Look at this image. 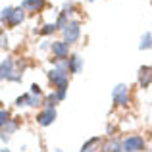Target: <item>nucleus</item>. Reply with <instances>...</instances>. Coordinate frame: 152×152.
<instances>
[{
  "mask_svg": "<svg viewBox=\"0 0 152 152\" xmlns=\"http://www.w3.org/2000/svg\"><path fill=\"white\" fill-rule=\"evenodd\" d=\"M0 77L4 81H14V83H19L21 81V73L15 69V64L12 58H4L2 60V66H0Z\"/></svg>",
  "mask_w": 152,
  "mask_h": 152,
  "instance_id": "f257e3e1",
  "label": "nucleus"
},
{
  "mask_svg": "<svg viewBox=\"0 0 152 152\" xmlns=\"http://www.w3.org/2000/svg\"><path fill=\"white\" fill-rule=\"evenodd\" d=\"M48 81L58 89H67L69 87V73L67 69H62V67H52L48 71Z\"/></svg>",
  "mask_w": 152,
  "mask_h": 152,
  "instance_id": "f03ea898",
  "label": "nucleus"
},
{
  "mask_svg": "<svg viewBox=\"0 0 152 152\" xmlns=\"http://www.w3.org/2000/svg\"><path fill=\"white\" fill-rule=\"evenodd\" d=\"M129 98H131V93H129V87L125 83H118L112 91V102L114 106H129Z\"/></svg>",
  "mask_w": 152,
  "mask_h": 152,
  "instance_id": "7ed1b4c3",
  "label": "nucleus"
},
{
  "mask_svg": "<svg viewBox=\"0 0 152 152\" xmlns=\"http://www.w3.org/2000/svg\"><path fill=\"white\" fill-rule=\"evenodd\" d=\"M123 150L125 152H146V141L141 135H129L123 139Z\"/></svg>",
  "mask_w": 152,
  "mask_h": 152,
  "instance_id": "20e7f679",
  "label": "nucleus"
},
{
  "mask_svg": "<svg viewBox=\"0 0 152 152\" xmlns=\"http://www.w3.org/2000/svg\"><path fill=\"white\" fill-rule=\"evenodd\" d=\"M62 33H64V41H66L67 45H75V42L79 41V37H81V23L71 19L62 29Z\"/></svg>",
  "mask_w": 152,
  "mask_h": 152,
  "instance_id": "39448f33",
  "label": "nucleus"
},
{
  "mask_svg": "<svg viewBox=\"0 0 152 152\" xmlns=\"http://www.w3.org/2000/svg\"><path fill=\"white\" fill-rule=\"evenodd\" d=\"M50 52L54 56V60H67V56H69V45L66 41H54L50 45Z\"/></svg>",
  "mask_w": 152,
  "mask_h": 152,
  "instance_id": "423d86ee",
  "label": "nucleus"
},
{
  "mask_svg": "<svg viewBox=\"0 0 152 152\" xmlns=\"http://www.w3.org/2000/svg\"><path fill=\"white\" fill-rule=\"evenodd\" d=\"M56 115H58L56 114V108H45L42 112L37 114V123L41 127H48L56 121Z\"/></svg>",
  "mask_w": 152,
  "mask_h": 152,
  "instance_id": "0eeeda50",
  "label": "nucleus"
},
{
  "mask_svg": "<svg viewBox=\"0 0 152 152\" xmlns=\"http://www.w3.org/2000/svg\"><path fill=\"white\" fill-rule=\"evenodd\" d=\"M100 152H123V141L118 137H108L100 145Z\"/></svg>",
  "mask_w": 152,
  "mask_h": 152,
  "instance_id": "6e6552de",
  "label": "nucleus"
},
{
  "mask_svg": "<svg viewBox=\"0 0 152 152\" xmlns=\"http://www.w3.org/2000/svg\"><path fill=\"white\" fill-rule=\"evenodd\" d=\"M137 83L142 87V89L150 87V83H152V66H141V67H139Z\"/></svg>",
  "mask_w": 152,
  "mask_h": 152,
  "instance_id": "1a4fd4ad",
  "label": "nucleus"
},
{
  "mask_svg": "<svg viewBox=\"0 0 152 152\" xmlns=\"http://www.w3.org/2000/svg\"><path fill=\"white\" fill-rule=\"evenodd\" d=\"M67 69H69V73H81L83 69V56L79 54H71L69 58H67Z\"/></svg>",
  "mask_w": 152,
  "mask_h": 152,
  "instance_id": "9d476101",
  "label": "nucleus"
},
{
  "mask_svg": "<svg viewBox=\"0 0 152 152\" xmlns=\"http://www.w3.org/2000/svg\"><path fill=\"white\" fill-rule=\"evenodd\" d=\"M23 19H25V10H23L21 6H19V8H14V12H12L10 19L6 21V25L8 27H18Z\"/></svg>",
  "mask_w": 152,
  "mask_h": 152,
  "instance_id": "9b49d317",
  "label": "nucleus"
},
{
  "mask_svg": "<svg viewBox=\"0 0 152 152\" xmlns=\"http://www.w3.org/2000/svg\"><path fill=\"white\" fill-rule=\"evenodd\" d=\"M21 8L25 12H41L45 8V0H23Z\"/></svg>",
  "mask_w": 152,
  "mask_h": 152,
  "instance_id": "f8f14e48",
  "label": "nucleus"
},
{
  "mask_svg": "<svg viewBox=\"0 0 152 152\" xmlns=\"http://www.w3.org/2000/svg\"><path fill=\"white\" fill-rule=\"evenodd\" d=\"M100 145H102V139L100 137H93V139H89V141L81 146L79 152H98V146Z\"/></svg>",
  "mask_w": 152,
  "mask_h": 152,
  "instance_id": "ddd939ff",
  "label": "nucleus"
},
{
  "mask_svg": "<svg viewBox=\"0 0 152 152\" xmlns=\"http://www.w3.org/2000/svg\"><path fill=\"white\" fill-rule=\"evenodd\" d=\"M152 48V35L146 31L145 35L141 37V42H139V50H148Z\"/></svg>",
  "mask_w": 152,
  "mask_h": 152,
  "instance_id": "4468645a",
  "label": "nucleus"
},
{
  "mask_svg": "<svg viewBox=\"0 0 152 152\" xmlns=\"http://www.w3.org/2000/svg\"><path fill=\"white\" fill-rule=\"evenodd\" d=\"M60 102V98H58V94L56 93H50V94H46L45 96V108H56V104Z\"/></svg>",
  "mask_w": 152,
  "mask_h": 152,
  "instance_id": "2eb2a0df",
  "label": "nucleus"
},
{
  "mask_svg": "<svg viewBox=\"0 0 152 152\" xmlns=\"http://www.w3.org/2000/svg\"><path fill=\"white\" fill-rule=\"evenodd\" d=\"M18 127H19V123L15 121V119H10V121H8L6 125L2 127V133H6V135H12V133H15V131H18Z\"/></svg>",
  "mask_w": 152,
  "mask_h": 152,
  "instance_id": "dca6fc26",
  "label": "nucleus"
},
{
  "mask_svg": "<svg viewBox=\"0 0 152 152\" xmlns=\"http://www.w3.org/2000/svg\"><path fill=\"white\" fill-rule=\"evenodd\" d=\"M69 23V19H67V14H64V12H60L58 19H56V25H58V29H64V27Z\"/></svg>",
  "mask_w": 152,
  "mask_h": 152,
  "instance_id": "f3484780",
  "label": "nucleus"
},
{
  "mask_svg": "<svg viewBox=\"0 0 152 152\" xmlns=\"http://www.w3.org/2000/svg\"><path fill=\"white\" fill-rule=\"evenodd\" d=\"M56 29H58V25H56V23H46V25L41 29V35H52Z\"/></svg>",
  "mask_w": 152,
  "mask_h": 152,
  "instance_id": "a211bd4d",
  "label": "nucleus"
},
{
  "mask_svg": "<svg viewBox=\"0 0 152 152\" xmlns=\"http://www.w3.org/2000/svg\"><path fill=\"white\" fill-rule=\"evenodd\" d=\"M12 12H14V8H12V6H8V8H4V10H2V15H0V19H2V23H6L8 19H10Z\"/></svg>",
  "mask_w": 152,
  "mask_h": 152,
  "instance_id": "6ab92c4d",
  "label": "nucleus"
},
{
  "mask_svg": "<svg viewBox=\"0 0 152 152\" xmlns=\"http://www.w3.org/2000/svg\"><path fill=\"white\" fill-rule=\"evenodd\" d=\"M8 121H10V114H8V112L6 110H4V108H2V110H0V125H6V123Z\"/></svg>",
  "mask_w": 152,
  "mask_h": 152,
  "instance_id": "aec40b11",
  "label": "nucleus"
},
{
  "mask_svg": "<svg viewBox=\"0 0 152 152\" xmlns=\"http://www.w3.org/2000/svg\"><path fill=\"white\" fill-rule=\"evenodd\" d=\"M31 93L37 94V96H42V91H41V87H39L37 83H33V85H31Z\"/></svg>",
  "mask_w": 152,
  "mask_h": 152,
  "instance_id": "412c9836",
  "label": "nucleus"
},
{
  "mask_svg": "<svg viewBox=\"0 0 152 152\" xmlns=\"http://www.w3.org/2000/svg\"><path fill=\"white\" fill-rule=\"evenodd\" d=\"M56 94H58V98H60V102L66 98V94H67V89H58V91H54Z\"/></svg>",
  "mask_w": 152,
  "mask_h": 152,
  "instance_id": "4be33fe9",
  "label": "nucleus"
},
{
  "mask_svg": "<svg viewBox=\"0 0 152 152\" xmlns=\"http://www.w3.org/2000/svg\"><path fill=\"white\" fill-rule=\"evenodd\" d=\"M0 139H2V142H8V141H10V135H6V133H2V137H0Z\"/></svg>",
  "mask_w": 152,
  "mask_h": 152,
  "instance_id": "5701e85b",
  "label": "nucleus"
},
{
  "mask_svg": "<svg viewBox=\"0 0 152 152\" xmlns=\"http://www.w3.org/2000/svg\"><path fill=\"white\" fill-rule=\"evenodd\" d=\"M50 152H64L62 148H54V150H50Z\"/></svg>",
  "mask_w": 152,
  "mask_h": 152,
  "instance_id": "b1692460",
  "label": "nucleus"
},
{
  "mask_svg": "<svg viewBox=\"0 0 152 152\" xmlns=\"http://www.w3.org/2000/svg\"><path fill=\"white\" fill-rule=\"evenodd\" d=\"M2 152H12V150H8V148H2Z\"/></svg>",
  "mask_w": 152,
  "mask_h": 152,
  "instance_id": "393cba45",
  "label": "nucleus"
},
{
  "mask_svg": "<svg viewBox=\"0 0 152 152\" xmlns=\"http://www.w3.org/2000/svg\"><path fill=\"white\" fill-rule=\"evenodd\" d=\"M146 152H150V150H146Z\"/></svg>",
  "mask_w": 152,
  "mask_h": 152,
  "instance_id": "a878e982",
  "label": "nucleus"
},
{
  "mask_svg": "<svg viewBox=\"0 0 152 152\" xmlns=\"http://www.w3.org/2000/svg\"><path fill=\"white\" fill-rule=\"evenodd\" d=\"M91 2H93V0H91Z\"/></svg>",
  "mask_w": 152,
  "mask_h": 152,
  "instance_id": "bb28decb",
  "label": "nucleus"
},
{
  "mask_svg": "<svg viewBox=\"0 0 152 152\" xmlns=\"http://www.w3.org/2000/svg\"><path fill=\"white\" fill-rule=\"evenodd\" d=\"M123 152H125V150H123Z\"/></svg>",
  "mask_w": 152,
  "mask_h": 152,
  "instance_id": "cd10ccee",
  "label": "nucleus"
}]
</instances>
